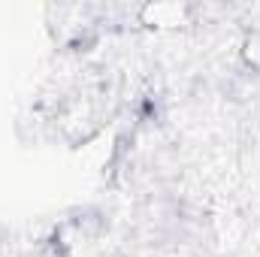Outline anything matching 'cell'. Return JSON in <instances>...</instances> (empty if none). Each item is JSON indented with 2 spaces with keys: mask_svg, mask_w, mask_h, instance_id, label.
<instances>
[{
  "mask_svg": "<svg viewBox=\"0 0 260 257\" xmlns=\"http://www.w3.org/2000/svg\"><path fill=\"white\" fill-rule=\"evenodd\" d=\"M239 55H242V61L251 67V70H260V30H251V34L242 40Z\"/></svg>",
  "mask_w": 260,
  "mask_h": 257,
  "instance_id": "2",
  "label": "cell"
},
{
  "mask_svg": "<svg viewBox=\"0 0 260 257\" xmlns=\"http://www.w3.org/2000/svg\"><path fill=\"white\" fill-rule=\"evenodd\" d=\"M194 15L191 6L185 3H148L139 9V21L148 27H182Z\"/></svg>",
  "mask_w": 260,
  "mask_h": 257,
  "instance_id": "1",
  "label": "cell"
}]
</instances>
